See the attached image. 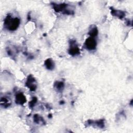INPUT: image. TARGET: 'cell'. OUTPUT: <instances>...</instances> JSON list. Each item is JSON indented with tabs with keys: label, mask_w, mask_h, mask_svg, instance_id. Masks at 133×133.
I'll return each mask as SVG.
<instances>
[{
	"label": "cell",
	"mask_w": 133,
	"mask_h": 133,
	"mask_svg": "<svg viewBox=\"0 0 133 133\" xmlns=\"http://www.w3.org/2000/svg\"><path fill=\"white\" fill-rule=\"evenodd\" d=\"M20 23V20L18 18H12L11 16H8L5 19L4 24L8 30L15 31L19 26Z\"/></svg>",
	"instance_id": "6da1fadb"
},
{
	"label": "cell",
	"mask_w": 133,
	"mask_h": 133,
	"mask_svg": "<svg viewBox=\"0 0 133 133\" xmlns=\"http://www.w3.org/2000/svg\"><path fill=\"white\" fill-rule=\"evenodd\" d=\"M85 46L86 48L89 50L95 49L97 46L96 41L94 39V37H89L86 39L85 42Z\"/></svg>",
	"instance_id": "7a4b0ae2"
},
{
	"label": "cell",
	"mask_w": 133,
	"mask_h": 133,
	"mask_svg": "<svg viewBox=\"0 0 133 133\" xmlns=\"http://www.w3.org/2000/svg\"><path fill=\"white\" fill-rule=\"evenodd\" d=\"M26 85L31 91H34L36 89V80L32 75L28 77Z\"/></svg>",
	"instance_id": "3957f363"
},
{
	"label": "cell",
	"mask_w": 133,
	"mask_h": 133,
	"mask_svg": "<svg viewBox=\"0 0 133 133\" xmlns=\"http://www.w3.org/2000/svg\"><path fill=\"white\" fill-rule=\"evenodd\" d=\"M69 53L72 56H75L80 54V49L75 44V41L71 42V46L69 50Z\"/></svg>",
	"instance_id": "277c9868"
},
{
	"label": "cell",
	"mask_w": 133,
	"mask_h": 133,
	"mask_svg": "<svg viewBox=\"0 0 133 133\" xmlns=\"http://www.w3.org/2000/svg\"><path fill=\"white\" fill-rule=\"evenodd\" d=\"M16 103L18 105H23L26 102V98L24 95L22 93H18L16 96Z\"/></svg>",
	"instance_id": "5b68a950"
},
{
	"label": "cell",
	"mask_w": 133,
	"mask_h": 133,
	"mask_svg": "<svg viewBox=\"0 0 133 133\" xmlns=\"http://www.w3.org/2000/svg\"><path fill=\"white\" fill-rule=\"evenodd\" d=\"M45 66L47 69L52 70L55 67V64L51 59L48 58L45 62Z\"/></svg>",
	"instance_id": "8992f818"
},
{
	"label": "cell",
	"mask_w": 133,
	"mask_h": 133,
	"mask_svg": "<svg viewBox=\"0 0 133 133\" xmlns=\"http://www.w3.org/2000/svg\"><path fill=\"white\" fill-rule=\"evenodd\" d=\"M112 14L114 16H117L120 18H123L125 15L124 12H123L121 11H118V10H116V9H112Z\"/></svg>",
	"instance_id": "52a82bcc"
},
{
	"label": "cell",
	"mask_w": 133,
	"mask_h": 133,
	"mask_svg": "<svg viewBox=\"0 0 133 133\" xmlns=\"http://www.w3.org/2000/svg\"><path fill=\"white\" fill-rule=\"evenodd\" d=\"M98 33V31L97 28L96 27H94L90 30V31L89 32V34L91 36L90 37H94L97 35Z\"/></svg>",
	"instance_id": "ba28073f"
},
{
	"label": "cell",
	"mask_w": 133,
	"mask_h": 133,
	"mask_svg": "<svg viewBox=\"0 0 133 133\" xmlns=\"http://www.w3.org/2000/svg\"><path fill=\"white\" fill-rule=\"evenodd\" d=\"M55 86L58 90H62L64 87V84L62 82H57L55 83Z\"/></svg>",
	"instance_id": "9c48e42d"
},
{
	"label": "cell",
	"mask_w": 133,
	"mask_h": 133,
	"mask_svg": "<svg viewBox=\"0 0 133 133\" xmlns=\"http://www.w3.org/2000/svg\"><path fill=\"white\" fill-rule=\"evenodd\" d=\"M1 105L3 106L4 107H8L9 106V105H11V104L9 103V101L8 100V99H7L5 98H3L1 99Z\"/></svg>",
	"instance_id": "30bf717a"
},
{
	"label": "cell",
	"mask_w": 133,
	"mask_h": 133,
	"mask_svg": "<svg viewBox=\"0 0 133 133\" xmlns=\"http://www.w3.org/2000/svg\"><path fill=\"white\" fill-rule=\"evenodd\" d=\"M34 121L36 123H39L40 122H42V121H44V120H43L42 118L40 117L39 115H35L34 117Z\"/></svg>",
	"instance_id": "8fae6325"
},
{
	"label": "cell",
	"mask_w": 133,
	"mask_h": 133,
	"mask_svg": "<svg viewBox=\"0 0 133 133\" xmlns=\"http://www.w3.org/2000/svg\"><path fill=\"white\" fill-rule=\"evenodd\" d=\"M37 101V99L36 98L34 97L33 98V99L31 101H30V103H29V106L30 107H34V106L35 105V104L36 103Z\"/></svg>",
	"instance_id": "7c38bea8"
}]
</instances>
